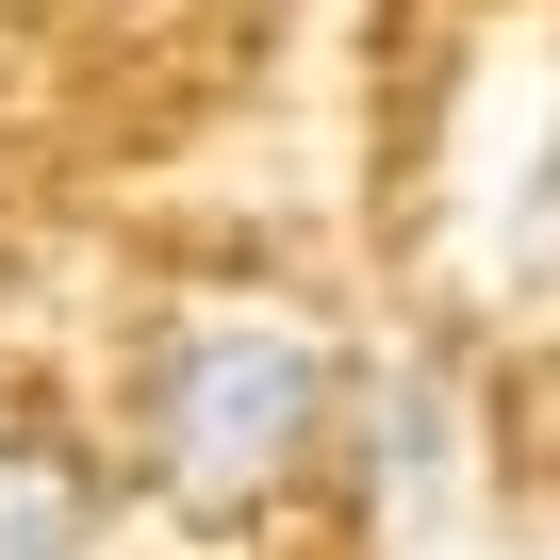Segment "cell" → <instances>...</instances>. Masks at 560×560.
I'll return each instance as SVG.
<instances>
[{
	"label": "cell",
	"instance_id": "6da1fadb",
	"mask_svg": "<svg viewBox=\"0 0 560 560\" xmlns=\"http://www.w3.org/2000/svg\"><path fill=\"white\" fill-rule=\"evenodd\" d=\"M330 412H347V363H330L298 314H198V330L149 347V396H132L149 478H165L182 511H214V527L298 478V462L330 445Z\"/></svg>",
	"mask_w": 560,
	"mask_h": 560
},
{
	"label": "cell",
	"instance_id": "7a4b0ae2",
	"mask_svg": "<svg viewBox=\"0 0 560 560\" xmlns=\"http://www.w3.org/2000/svg\"><path fill=\"white\" fill-rule=\"evenodd\" d=\"M100 544V478L67 445H0V560H83Z\"/></svg>",
	"mask_w": 560,
	"mask_h": 560
}]
</instances>
